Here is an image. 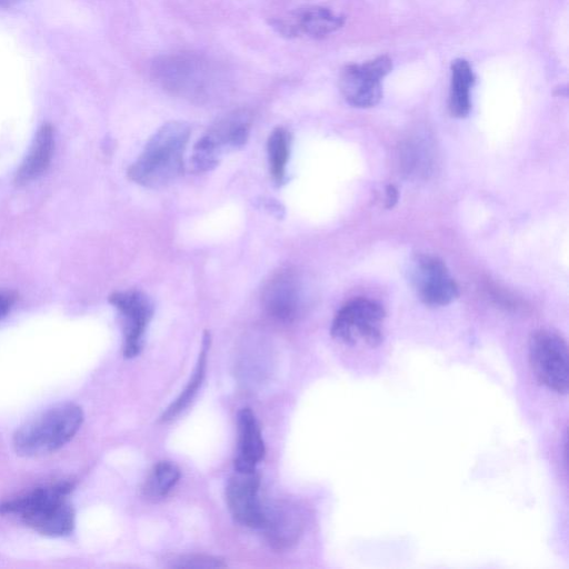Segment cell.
I'll return each instance as SVG.
<instances>
[{
    "instance_id": "1",
    "label": "cell",
    "mask_w": 569,
    "mask_h": 569,
    "mask_svg": "<svg viewBox=\"0 0 569 569\" xmlns=\"http://www.w3.org/2000/svg\"><path fill=\"white\" fill-rule=\"evenodd\" d=\"M191 129L187 122L169 121L147 141L128 169V178L147 188L163 187L183 173V157Z\"/></svg>"
},
{
    "instance_id": "2",
    "label": "cell",
    "mask_w": 569,
    "mask_h": 569,
    "mask_svg": "<svg viewBox=\"0 0 569 569\" xmlns=\"http://www.w3.org/2000/svg\"><path fill=\"white\" fill-rule=\"evenodd\" d=\"M71 489L70 482L40 487L2 502L0 512L19 516L27 526L42 535L66 536L74 527V512L67 500Z\"/></svg>"
},
{
    "instance_id": "3",
    "label": "cell",
    "mask_w": 569,
    "mask_h": 569,
    "mask_svg": "<svg viewBox=\"0 0 569 569\" xmlns=\"http://www.w3.org/2000/svg\"><path fill=\"white\" fill-rule=\"evenodd\" d=\"M83 421L82 409L71 402L49 408L24 422L13 435L14 451L38 457L58 450L77 433Z\"/></svg>"
},
{
    "instance_id": "4",
    "label": "cell",
    "mask_w": 569,
    "mask_h": 569,
    "mask_svg": "<svg viewBox=\"0 0 569 569\" xmlns=\"http://www.w3.org/2000/svg\"><path fill=\"white\" fill-rule=\"evenodd\" d=\"M151 73L164 90L191 100L207 99L220 83V70L194 53L162 56L152 63Z\"/></svg>"
},
{
    "instance_id": "5",
    "label": "cell",
    "mask_w": 569,
    "mask_h": 569,
    "mask_svg": "<svg viewBox=\"0 0 569 569\" xmlns=\"http://www.w3.org/2000/svg\"><path fill=\"white\" fill-rule=\"evenodd\" d=\"M251 117L234 110L217 120L194 143L190 163L197 173L212 170L224 154L242 148L250 134Z\"/></svg>"
},
{
    "instance_id": "6",
    "label": "cell",
    "mask_w": 569,
    "mask_h": 569,
    "mask_svg": "<svg viewBox=\"0 0 569 569\" xmlns=\"http://www.w3.org/2000/svg\"><path fill=\"white\" fill-rule=\"evenodd\" d=\"M386 311L375 300L357 297L347 301L331 323L335 340L348 345L376 347L383 340Z\"/></svg>"
},
{
    "instance_id": "7",
    "label": "cell",
    "mask_w": 569,
    "mask_h": 569,
    "mask_svg": "<svg viewBox=\"0 0 569 569\" xmlns=\"http://www.w3.org/2000/svg\"><path fill=\"white\" fill-rule=\"evenodd\" d=\"M528 350L530 368L537 381L557 393H567L569 353L563 337L551 330H538L530 337Z\"/></svg>"
},
{
    "instance_id": "8",
    "label": "cell",
    "mask_w": 569,
    "mask_h": 569,
    "mask_svg": "<svg viewBox=\"0 0 569 569\" xmlns=\"http://www.w3.org/2000/svg\"><path fill=\"white\" fill-rule=\"evenodd\" d=\"M391 68V60L386 56L346 66L339 77V88L346 101L358 108L376 106L382 97L381 80Z\"/></svg>"
},
{
    "instance_id": "9",
    "label": "cell",
    "mask_w": 569,
    "mask_h": 569,
    "mask_svg": "<svg viewBox=\"0 0 569 569\" xmlns=\"http://www.w3.org/2000/svg\"><path fill=\"white\" fill-rule=\"evenodd\" d=\"M267 316L281 325L295 322L305 309V290L300 276L293 269H283L266 283L261 295Z\"/></svg>"
},
{
    "instance_id": "10",
    "label": "cell",
    "mask_w": 569,
    "mask_h": 569,
    "mask_svg": "<svg viewBox=\"0 0 569 569\" xmlns=\"http://www.w3.org/2000/svg\"><path fill=\"white\" fill-rule=\"evenodd\" d=\"M411 280L420 300L430 307H442L459 296V288L442 260L420 254L413 260Z\"/></svg>"
},
{
    "instance_id": "11",
    "label": "cell",
    "mask_w": 569,
    "mask_h": 569,
    "mask_svg": "<svg viewBox=\"0 0 569 569\" xmlns=\"http://www.w3.org/2000/svg\"><path fill=\"white\" fill-rule=\"evenodd\" d=\"M111 305L120 312L123 323V355L133 358L140 353L146 329L153 315L149 297L138 290L113 292Z\"/></svg>"
},
{
    "instance_id": "12",
    "label": "cell",
    "mask_w": 569,
    "mask_h": 569,
    "mask_svg": "<svg viewBox=\"0 0 569 569\" xmlns=\"http://www.w3.org/2000/svg\"><path fill=\"white\" fill-rule=\"evenodd\" d=\"M259 476L256 470H234L226 488V500L233 518L241 525L261 528L264 508L259 500Z\"/></svg>"
},
{
    "instance_id": "13",
    "label": "cell",
    "mask_w": 569,
    "mask_h": 569,
    "mask_svg": "<svg viewBox=\"0 0 569 569\" xmlns=\"http://www.w3.org/2000/svg\"><path fill=\"white\" fill-rule=\"evenodd\" d=\"M342 23L340 16L319 6L299 8L287 18L273 21L274 28L284 36L305 34L312 38L326 37L338 30Z\"/></svg>"
},
{
    "instance_id": "14",
    "label": "cell",
    "mask_w": 569,
    "mask_h": 569,
    "mask_svg": "<svg viewBox=\"0 0 569 569\" xmlns=\"http://www.w3.org/2000/svg\"><path fill=\"white\" fill-rule=\"evenodd\" d=\"M303 527L301 512L296 506L280 502L264 509L261 528L274 549H287L299 539Z\"/></svg>"
},
{
    "instance_id": "15",
    "label": "cell",
    "mask_w": 569,
    "mask_h": 569,
    "mask_svg": "<svg viewBox=\"0 0 569 569\" xmlns=\"http://www.w3.org/2000/svg\"><path fill=\"white\" fill-rule=\"evenodd\" d=\"M264 452V442L254 413L249 408H243L238 413V455L234 470H256Z\"/></svg>"
},
{
    "instance_id": "16",
    "label": "cell",
    "mask_w": 569,
    "mask_h": 569,
    "mask_svg": "<svg viewBox=\"0 0 569 569\" xmlns=\"http://www.w3.org/2000/svg\"><path fill=\"white\" fill-rule=\"evenodd\" d=\"M53 147V128L50 124L41 126L28 156L17 171L16 182L23 184L41 176L49 167Z\"/></svg>"
},
{
    "instance_id": "17",
    "label": "cell",
    "mask_w": 569,
    "mask_h": 569,
    "mask_svg": "<svg viewBox=\"0 0 569 569\" xmlns=\"http://www.w3.org/2000/svg\"><path fill=\"white\" fill-rule=\"evenodd\" d=\"M473 80V72L468 61L463 59L453 61L449 93V110L453 117L463 118L469 113L470 89Z\"/></svg>"
},
{
    "instance_id": "18",
    "label": "cell",
    "mask_w": 569,
    "mask_h": 569,
    "mask_svg": "<svg viewBox=\"0 0 569 569\" xmlns=\"http://www.w3.org/2000/svg\"><path fill=\"white\" fill-rule=\"evenodd\" d=\"M210 337L208 333L203 337L202 349L199 355V359L192 377L188 381L187 386L179 395V397L167 408V410L162 413L160 420L166 422L174 419L179 416L186 408L190 405V402L196 397L206 375V366H207V350L209 348Z\"/></svg>"
},
{
    "instance_id": "19",
    "label": "cell",
    "mask_w": 569,
    "mask_h": 569,
    "mask_svg": "<svg viewBox=\"0 0 569 569\" xmlns=\"http://www.w3.org/2000/svg\"><path fill=\"white\" fill-rule=\"evenodd\" d=\"M290 142V133L282 127L273 129L267 141L269 170L277 184H281L286 179Z\"/></svg>"
},
{
    "instance_id": "20",
    "label": "cell",
    "mask_w": 569,
    "mask_h": 569,
    "mask_svg": "<svg viewBox=\"0 0 569 569\" xmlns=\"http://www.w3.org/2000/svg\"><path fill=\"white\" fill-rule=\"evenodd\" d=\"M180 478V470L171 461L158 462L147 477L142 491L149 499L167 496Z\"/></svg>"
},
{
    "instance_id": "21",
    "label": "cell",
    "mask_w": 569,
    "mask_h": 569,
    "mask_svg": "<svg viewBox=\"0 0 569 569\" xmlns=\"http://www.w3.org/2000/svg\"><path fill=\"white\" fill-rule=\"evenodd\" d=\"M172 567L176 568H222L226 563L222 559L204 556V555H188L181 556L174 560Z\"/></svg>"
},
{
    "instance_id": "22",
    "label": "cell",
    "mask_w": 569,
    "mask_h": 569,
    "mask_svg": "<svg viewBox=\"0 0 569 569\" xmlns=\"http://www.w3.org/2000/svg\"><path fill=\"white\" fill-rule=\"evenodd\" d=\"M16 296L8 290H0V319L3 318L11 309Z\"/></svg>"
},
{
    "instance_id": "23",
    "label": "cell",
    "mask_w": 569,
    "mask_h": 569,
    "mask_svg": "<svg viewBox=\"0 0 569 569\" xmlns=\"http://www.w3.org/2000/svg\"><path fill=\"white\" fill-rule=\"evenodd\" d=\"M19 0H0V8H6L14 4Z\"/></svg>"
}]
</instances>
